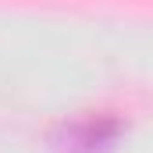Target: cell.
Returning <instances> with one entry per match:
<instances>
[{"label":"cell","mask_w":153,"mask_h":153,"mask_svg":"<svg viewBox=\"0 0 153 153\" xmlns=\"http://www.w3.org/2000/svg\"><path fill=\"white\" fill-rule=\"evenodd\" d=\"M114 135H117V121L89 117V121H78L64 132V139L57 143V153H107Z\"/></svg>","instance_id":"1"}]
</instances>
